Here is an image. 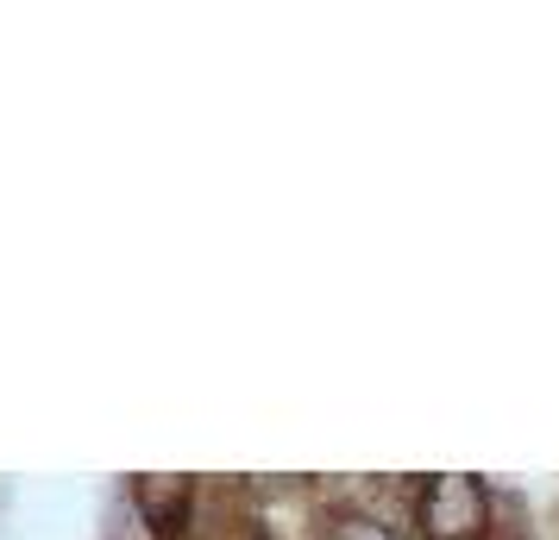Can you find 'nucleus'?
<instances>
[{
    "mask_svg": "<svg viewBox=\"0 0 559 540\" xmlns=\"http://www.w3.org/2000/svg\"><path fill=\"white\" fill-rule=\"evenodd\" d=\"M139 509L152 528H177L189 509V478H139Z\"/></svg>",
    "mask_w": 559,
    "mask_h": 540,
    "instance_id": "f03ea898",
    "label": "nucleus"
},
{
    "mask_svg": "<svg viewBox=\"0 0 559 540\" xmlns=\"http://www.w3.org/2000/svg\"><path fill=\"white\" fill-rule=\"evenodd\" d=\"M333 540H390V528H378V521L353 515V521H340V528H333Z\"/></svg>",
    "mask_w": 559,
    "mask_h": 540,
    "instance_id": "20e7f679",
    "label": "nucleus"
},
{
    "mask_svg": "<svg viewBox=\"0 0 559 540\" xmlns=\"http://www.w3.org/2000/svg\"><path fill=\"white\" fill-rule=\"evenodd\" d=\"M484 484L478 478H433L428 503H421V528L428 540H484Z\"/></svg>",
    "mask_w": 559,
    "mask_h": 540,
    "instance_id": "f257e3e1",
    "label": "nucleus"
},
{
    "mask_svg": "<svg viewBox=\"0 0 559 540\" xmlns=\"http://www.w3.org/2000/svg\"><path fill=\"white\" fill-rule=\"evenodd\" d=\"M497 515H503V528H509L503 540H534V535H528V509H522V496H503V503H497Z\"/></svg>",
    "mask_w": 559,
    "mask_h": 540,
    "instance_id": "7ed1b4c3",
    "label": "nucleus"
}]
</instances>
